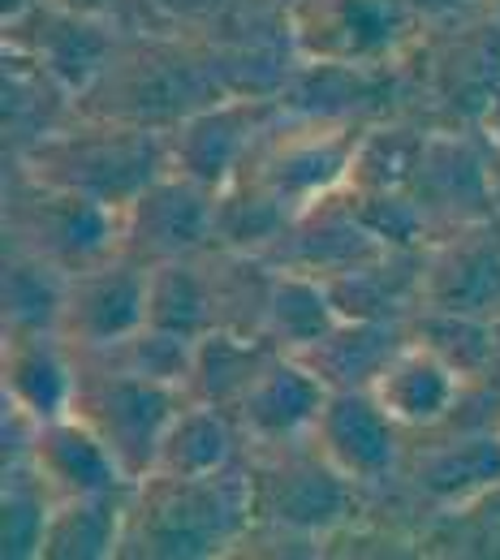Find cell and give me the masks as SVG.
Instances as JSON below:
<instances>
[{"label":"cell","instance_id":"obj_1","mask_svg":"<svg viewBox=\"0 0 500 560\" xmlns=\"http://www.w3.org/2000/svg\"><path fill=\"white\" fill-rule=\"evenodd\" d=\"M251 479L246 462L208 479L147 475L130 488L121 552L135 560L229 557L251 535Z\"/></svg>","mask_w":500,"mask_h":560},{"label":"cell","instance_id":"obj_2","mask_svg":"<svg viewBox=\"0 0 500 560\" xmlns=\"http://www.w3.org/2000/svg\"><path fill=\"white\" fill-rule=\"evenodd\" d=\"M220 95L224 86L195 31H139L121 39L108 70L78 100V113L173 130Z\"/></svg>","mask_w":500,"mask_h":560},{"label":"cell","instance_id":"obj_3","mask_svg":"<svg viewBox=\"0 0 500 560\" xmlns=\"http://www.w3.org/2000/svg\"><path fill=\"white\" fill-rule=\"evenodd\" d=\"M13 164L48 186L126 208L168 168V130L78 113L57 135L13 155Z\"/></svg>","mask_w":500,"mask_h":560},{"label":"cell","instance_id":"obj_4","mask_svg":"<svg viewBox=\"0 0 500 560\" xmlns=\"http://www.w3.org/2000/svg\"><path fill=\"white\" fill-rule=\"evenodd\" d=\"M251 517L311 544L337 539L362 513V488H354L311 440L246 448Z\"/></svg>","mask_w":500,"mask_h":560},{"label":"cell","instance_id":"obj_5","mask_svg":"<svg viewBox=\"0 0 500 560\" xmlns=\"http://www.w3.org/2000/svg\"><path fill=\"white\" fill-rule=\"evenodd\" d=\"M9 168L13 177L4 186V246L31 250L70 277L121 250V208L66 186H48L18 164Z\"/></svg>","mask_w":500,"mask_h":560},{"label":"cell","instance_id":"obj_6","mask_svg":"<svg viewBox=\"0 0 500 560\" xmlns=\"http://www.w3.org/2000/svg\"><path fill=\"white\" fill-rule=\"evenodd\" d=\"M286 26L298 61L362 70L406 66L428 39L410 0H286Z\"/></svg>","mask_w":500,"mask_h":560},{"label":"cell","instance_id":"obj_7","mask_svg":"<svg viewBox=\"0 0 500 560\" xmlns=\"http://www.w3.org/2000/svg\"><path fill=\"white\" fill-rule=\"evenodd\" d=\"M362 130H367V121L306 117V113H289L286 108L259 135L255 151L246 155V164L237 173L255 177L298 220L306 208L346 190Z\"/></svg>","mask_w":500,"mask_h":560},{"label":"cell","instance_id":"obj_8","mask_svg":"<svg viewBox=\"0 0 500 560\" xmlns=\"http://www.w3.org/2000/svg\"><path fill=\"white\" fill-rule=\"evenodd\" d=\"M73 358H78V388H73L70 415L86 422L113 448L126 479L139 483L155 466L164 427L186 406V388L130 375L91 353H73Z\"/></svg>","mask_w":500,"mask_h":560},{"label":"cell","instance_id":"obj_9","mask_svg":"<svg viewBox=\"0 0 500 560\" xmlns=\"http://www.w3.org/2000/svg\"><path fill=\"white\" fill-rule=\"evenodd\" d=\"M208 246H216V190L177 168H164L121 208V250L147 268L190 259Z\"/></svg>","mask_w":500,"mask_h":560},{"label":"cell","instance_id":"obj_10","mask_svg":"<svg viewBox=\"0 0 500 560\" xmlns=\"http://www.w3.org/2000/svg\"><path fill=\"white\" fill-rule=\"evenodd\" d=\"M306 440L362 491L402 479L410 453V431L393 422L371 388H333Z\"/></svg>","mask_w":500,"mask_h":560},{"label":"cell","instance_id":"obj_11","mask_svg":"<svg viewBox=\"0 0 500 560\" xmlns=\"http://www.w3.org/2000/svg\"><path fill=\"white\" fill-rule=\"evenodd\" d=\"M402 483L435 513H466L500 488V427H435L410 440Z\"/></svg>","mask_w":500,"mask_h":560},{"label":"cell","instance_id":"obj_12","mask_svg":"<svg viewBox=\"0 0 500 560\" xmlns=\"http://www.w3.org/2000/svg\"><path fill=\"white\" fill-rule=\"evenodd\" d=\"M281 113V95H220L168 130V168L220 190Z\"/></svg>","mask_w":500,"mask_h":560},{"label":"cell","instance_id":"obj_13","mask_svg":"<svg viewBox=\"0 0 500 560\" xmlns=\"http://www.w3.org/2000/svg\"><path fill=\"white\" fill-rule=\"evenodd\" d=\"M126 35L130 31H121L117 22L70 9L61 0H44L31 13L4 22V48L35 57L57 82H66L78 100L100 82V73L108 70V61Z\"/></svg>","mask_w":500,"mask_h":560},{"label":"cell","instance_id":"obj_14","mask_svg":"<svg viewBox=\"0 0 500 560\" xmlns=\"http://www.w3.org/2000/svg\"><path fill=\"white\" fill-rule=\"evenodd\" d=\"M410 195L423 203L435 229L449 233L470 220L500 215L497 208V151L484 135L428 130Z\"/></svg>","mask_w":500,"mask_h":560},{"label":"cell","instance_id":"obj_15","mask_svg":"<svg viewBox=\"0 0 500 560\" xmlns=\"http://www.w3.org/2000/svg\"><path fill=\"white\" fill-rule=\"evenodd\" d=\"M147 289H151V268L117 250L113 259L91 264L70 277L57 332L78 353L108 350L147 324Z\"/></svg>","mask_w":500,"mask_h":560},{"label":"cell","instance_id":"obj_16","mask_svg":"<svg viewBox=\"0 0 500 560\" xmlns=\"http://www.w3.org/2000/svg\"><path fill=\"white\" fill-rule=\"evenodd\" d=\"M423 306L500 319V215L457 224L423 250Z\"/></svg>","mask_w":500,"mask_h":560},{"label":"cell","instance_id":"obj_17","mask_svg":"<svg viewBox=\"0 0 500 560\" xmlns=\"http://www.w3.org/2000/svg\"><path fill=\"white\" fill-rule=\"evenodd\" d=\"M384 250L388 246L367 229L354 199L346 190H337L324 203L302 211L264 259L272 268H286V272L333 280L358 264H367V259H375V255H384Z\"/></svg>","mask_w":500,"mask_h":560},{"label":"cell","instance_id":"obj_18","mask_svg":"<svg viewBox=\"0 0 500 560\" xmlns=\"http://www.w3.org/2000/svg\"><path fill=\"white\" fill-rule=\"evenodd\" d=\"M328 393L333 388L298 353L281 350L255 375V384L242 393V401L233 410L242 431H246V448L306 440L319 410H324V401H328Z\"/></svg>","mask_w":500,"mask_h":560},{"label":"cell","instance_id":"obj_19","mask_svg":"<svg viewBox=\"0 0 500 560\" xmlns=\"http://www.w3.org/2000/svg\"><path fill=\"white\" fill-rule=\"evenodd\" d=\"M78 358L61 332H4L0 346V397L48 422L73 410Z\"/></svg>","mask_w":500,"mask_h":560},{"label":"cell","instance_id":"obj_20","mask_svg":"<svg viewBox=\"0 0 500 560\" xmlns=\"http://www.w3.org/2000/svg\"><path fill=\"white\" fill-rule=\"evenodd\" d=\"M371 393L397 427H406L410 435H423L453 419V410L462 406L466 380L440 353H431L419 341H406L393 353V362L375 375Z\"/></svg>","mask_w":500,"mask_h":560},{"label":"cell","instance_id":"obj_21","mask_svg":"<svg viewBox=\"0 0 500 560\" xmlns=\"http://www.w3.org/2000/svg\"><path fill=\"white\" fill-rule=\"evenodd\" d=\"M26 462L35 466V475L48 483V491L57 500L130 488V479H126L121 462L113 457V448L78 415H61V419L39 422Z\"/></svg>","mask_w":500,"mask_h":560},{"label":"cell","instance_id":"obj_22","mask_svg":"<svg viewBox=\"0 0 500 560\" xmlns=\"http://www.w3.org/2000/svg\"><path fill=\"white\" fill-rule=\"evenodd\" d=\"M246 462V431L233 410L212 401H190L173 415L160 435L151 475H177V479H208L220 470H233Z\"/></svg>","mask_w":500,"mask_h":560},{"label":"cell","instance_id":"obj_23","mask_svg":"<svg viewBox=\"0 0 500 560\" xmlns=\"http://www.w3.org/2000/svg\"><path fill=\"white\" fill-rule=\"evenodd\" d=\"M341 319L410 324L423 311V250H384L328 280Z\"/></svg>","mask_w":500,"mask_h":560},{"label":"cell","instance_id":"obj_24","mask_svg":"<svg viewBox=\"0 0 500 560\" xmlns=\"http://www.w3.org/2000/svg\"><path fill=\"white\" fill-rule=\"evenodd\" d=\"M78 117V95L57 82L35 57L4 48V135L13 155L57 135Z\"/></svg>","mask_w":500,"mask_h":560},{"label":"cell","instance_id":"obj_25","mask_svg":"<svg viewBox=\"0 0 500 560\" xmlns=\"http://www.w3.org/2000/svg\"><path fill=\"white\" fill-rule=\"evenodd\" d=\"M147 324L177 332V337H208L220 328V289H216V246L155 264L151 268V289H147Z\"/></svg>","mask_w":500,"mask_h":560},{"label":"cell","instance_id":"obj_26","mask_svg":"<svg viewBox=\"0 0 500 560\" xmlns=\"http://www.w3.org/2000/svg\"><path fill=\"white\" fill-rule=\"evenodd\" d=\"M281 353V346L268 332H237V328H212L208 337L195 341L190 375H186V397L190 401H212L224 410H237L242 393L255 384V375Z\"/></svg>","mask_w":500,"mask_h":560},{"label":"cell","instance_id":"obj_27","mask_svg":"<svg viewBox=\"0 0 500 560\" xmlns=\"http://www.w3.org/2000/svg\"><path fill=\"white\" fill-rule=\"evenodd\" d=\"M410 341V324H371L341 319L328 337L298 350V358L328 384V388H371L375 375L393 362V353Z\"/></svg>","mask_w":500,"mask_h":560},{"label":"cell","instance_id":"obj_28","mask_svg":"<svg viewBox=\"0 0 500 560\" xmlns=\"http://www.w3.org/2000/svg\"><path fill=\"white\" fill-rule=\"evenodd\" d=\"M135 488V483H130ZM130 488L100 491V495H70L53 504L44 557L39 560H113L121 552L126 504Z\"/></svg>","mask_w":500,"mask_h":560},{"label":"cell","instance_id":"obj_29","mask_svg":"<svg viewBox=\"0 0 500 560\" xmlns=\"http://www.w3.org/2000/svg\"><path fill=\"white\" fill-rule=\"evenodd\" d=\"M66 289L70 272L57 264L4 246V272H0V319L4 332H57L61 311H66Z\"/></svg>","mask_w":500,"mask_h":560},{"label":"cell","instance_id":"obj_30","mask_svg":"<svg viewBox=\"0 0 500 560\" xmlns=\"http://www.w3.org/2000/svg\"><path fill=\"white\" fill-rule=\"evenodd\" d=\"M423 142H428V130L423 126H410L402 117L367 121V130L358 139L354 164H350L346 190H358V195H397V190H410L415 168H419V155H423Z\"/></svg>","mask_w":500,"mask_h":560},{"label":"cell","instance_id":"obj_31","mask_svg":"<svg viewBox=\"0 0 500 560\" xmlns=\"http://www.w3.org/2000/svg\"><path fill=\"white\" fill-rule=\"evenodd\" d=\"M337 324H341V311H337V302H333V293H328V280L277 268L264 332H268L281 350H289V353L306 350V346H315L319 337H328Z\"/></svg>","mask_w":500,"mask_h":560},{"label":"cell","instance_id":"obj_32","mask_svg":"<svg viewBox=\"0 0 500 560\" xmlns=\"http://www.w3.org/2000/svg\"><path fill=\"white\" fill-rule=\"evenodd\" d=\"M289 224L293 215L246 173H237L229 186L216 190V246L224 250L268 255Z\"/></svg>","mask_w":500,"mask_h":560},{"label":"cell","instance_id":"obj_33","mask_svg":"<svg viewBox=\"0 0 500 560\" xmlns=\"http://www.w3.org/2000/svg\"><path fill=\"white\" fill-rule=\"evenodd\" d=\"M57 495L31 462H9L0 483V552L4 560H39Z\"/></svg>","mask_w":500,"mask_h":560},{"label":"cell","instance_id":"obj_34","mask_svg":"<svg viewBox=\"0 0 500 560\" xmlns=\"http://www.w3.org/2000/svg\"><path fill=\"white\" fill-rule=\"evenodd\" d=\"M500 319H479V315H457V311H431L423 306L410 319V341L428 346L431 353H440L466 384L484 380L492 350H497Z\"/></svg>","mask_w":500,"mask_h":560},{"label":"cell","instance_id":"obj_35","mask_svg":"<svg viewBox=\"0 0 500 560\" xmlns=\"http://www.w3.org/2000/svg\"><path fill=\"white\" fill-rule=\"evenodd\" d=\"M78 353V350H73ZM91 358H104L130 375H143L155 384H173V388H186V375H190V358H195V341L190 337H177V332H164L155 324H143L135 337L108 346V350H95Z\"/></svg>","mask_w":500,"mask_h":560},{"label":"cell","instance_id":"obj_36","mask_svg":"<svg viewBox=\"0 0 500 560\" xmlns=\"http://www.w3.org/2000/svg\"><path fill=\"white\" fill-rule=\"evenodd\" d=\"M155 31H204L237 0H143Z\"/></svg>","mask_w":500,"mask_h":560},{"label":"cell","instance_id":"obj_37","mask_svg":"<svg viewBox=\"0 0 500 560\" xmlns=\"http://www.w3.org/2000/svg\"><path fill=\"white\" fill-rule=\"evenodd\" d=\"M423 31H457V26H470V22H484L488 18V4L492 0H410Z\"/></svg>","mask_w":500,"mask_h":560},{"label":"cell","instance_id":"obj_38","mask_svg":"<svg viewBox=\"0 0 500 560\" xmlns=\"http://www.w3.org/2000/svg\"><path fill=\"white\" fill-rule=\"evenodd\" d=\"M488 397H492V406L500 410V332H497V350H492V362H488V371H484V380H475Z\"/></svg>","mask_w":500,"mask_h":560},{"label":"cell","instance_id":"obj_39","mask_svg":"<svg viewBox=\"0 0 500 560\" xmlns=\"http://www.w3.org/2000/svg\"><path fill=\"white\" fill-rule=\"evenodd\" d=\"M488 18H492V26L500 31V0H492V4H488Z\"/></svg>","mask_w":500,"mask_h":560},{"label":"cell","instance_id":"obj_40","mask_svg":"<svg viewBox=\"0 0 500 560\" xmlns=\"http://www.w3.org/2000/svg\"><path fill=\"white\" fill-rule=\"evenodd\" d=\"M281 4H286V0H281Z\"/></svg>","mask_w":500,"mask_h":560}]
</instances>
